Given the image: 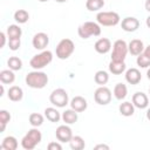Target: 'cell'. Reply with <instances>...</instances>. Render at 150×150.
<instances>
[{
	"label": "cell",
	"instance_id": "d590c367",
	"mask_svg": "<svg viewBox=\"0 0 150 150\" xmlns=\"http://www.w3.org/2000/svg\"><path fill=\"white\" fill-rule=\"evenodd\" d=\"M47 148L48 150H62V145L57 142H50Z\"/></svg>",
	"mask_w": 150,
	"mask_h": 150
},
{
	"label": "cell",
	"instance_id": "277c9868",
	"mask_svg": "<svg viewBox=\"0 0 150 150\" xmlns=\"http://www.w3.org/2000/svg\"><path fill=\"white\" fill-rule=\"evenodd\" d=\"M52 61H53V53L50 50H42L40 54H36L30 59L29 64L33 69L40 70L47 67Z\"/></svg>",
	"mask_w": 150,
	"mask_h": 150
},
{
	"label": "cell",
	"instance_id": "d6a6232c",
	"mask_svg": "<svg viewBox=\"0 0 150 150\" xmlns=\"http://www.w3.org/2000/svg\"><path fill=\"white\" fill-rule=\"evenodd\" d=\"M11 121V114L7 111V110H0V124H1V131L2 132L6 128V124Z\"/></svg>",
	"mask_w": 150,
	"mask_h": 150
},
{
	"label": "cell",
	"instance_id": "6da1fadb",
	"mask_svg": "<svg viewBox=\"0 0 150 150\" xmlns=\"http://www.w3.org/2000/svg\"><path fill=\"white\" fill-rule=\"evenodd\" d=\"M26 84L33 89H42L48 83V75L40 70H33L26 75Z\"/></svg>",
	"mask_w": 150,
	"mask_h": 150
},
{
	"label": "cell",
	"instance_id": "7a4b0ae2",
	"mask_svg": "<svg viewBox=\"0 0 150 150\" xmlns=\"http://www.w3.org/2000/svg\"><path fill=\"white\" fill-rule=\"evenodd\" d=\"M42 139V134L38 128H32L21 139V146L26 150H33Z\"/></svg>",
	"mask_w": 150,
	"mask_h": 150
},
{
	"label": "cell",
	"instance_id": "4316f807",
	"mask_svg": "<svg viewBox=\"0 0 150 150\" xmlns=\"http://www.w3.org/2000/svg\"><path fill=\"white\" fill-rule=\"evenodd\" d=\"M69 145L73 150H82V149H84L86 143L81 136H73L71 139L69 141Z\"/></svg>",
	"mask_w": 150,
	"mask_h": 150
},
{
	"label": "cell",
	"instance_id": "cb8c5ba5",
	"mask_svg": "<svg viewBox=\"0 0 150 150\" xmlns=\"http://www.w3.org/2000/svg\"><path fill=\"white\" fill-rule=\"evenodd\" d=\"M118 110H120V114L125 116V117H129V116H132L134 112H135V105L131 103V102H123L120 104L118 107Z\"/></svg>",
	"mask_w": 150,
	"mask_h": 150
},
{
	"label": "cell",
	"instance_id": "f35d334b",
	"mask_svg": "<svg viewBox=\"0 0 150 150\" xmlns=\"http://www.w3.org/2000/svg\"><path fill=\"white\" fill-rule=\"evenodd\" d=\"M143 54H144V55H146V56L150 59V45H149L148 47H145V48H144V50H143Z\"/></svg>",
	"mask_w": 150,
	"mask_h": 150
},
{
	"label": "cell",
	"instance_id": "f6af8a7d",
	"mask_svg": "<svg viewBox=\"0 0 150 150\" xmlns=\"http://www.w3.org/2000/svg\"><path fill=\"white\" fill-rule=\"evenodd\" d=\"M38 1H40V2H46V1H48V0H38Z\"/></svg>",
	"mask_w": 150,
	"mask_h": 150
},
{
	"label": "cell",
	"instance_id": "ee69618b",
	"mask_svg": "<svg viewBox=\"0 0 150 150\" xmlns=\"http://www.w3.org/2000/svg\"><path fill=\"white\" fill-rule=\"evenodd\" d=\"M55 1H56V2H66L67 0H55Z\"/></svg>",
	"mask_w": 150,
	"mask_h": 150
},
{
	"label": "cell",
	"instance_id": "d6986e66",
	"mask_svg": "<svg viewBox=\"0 0 150 150\" xmlns=\"http://www.w3.org/2000/svg\"><path fill=\"white\" fill-rule=\"evenodd\" d=\"M125 63L124 61H110L109 63V71L114 75H121L123 71H125Z\"/></svg>",
	"mask_w": 150,
	"mask_h": 150
},
{
	"label": "cell",
	"instance_id": "e575fe53",
	"mask_svg": "<svg viewBox=\"0 0 150 150\" xmlns=\"http://www.w3.org/2000/svg\"><path fill=\"white\" fill-rule=\"evenodd\" d=\"M8 46L11 50H18L21 46L20 39H8Z\"/></svg>",
	"mask_w": 150,
	"mask_h": 150
},
{
	"label": "cell",
	"instance_id": "7c38bea8",
	"mask_svg": "<svg viewBox=\"0 0 150 150\" xmlns=\"http://www.w3.org/2000/svg\"><path fill=\"white\" fill-rule=\"evenodd\" d=\"M121 27L124 32H128V33H131V32H135L138 29L139 27V21L138 19H136L135 16H127L122 20L121 22Z\"/></svg>",
	"mask_w": 150,
	"mask_h": 150
},
{
	"label": "cell",
	"instance_id": "603a6c76",
	"mask_svg": "<svg viewBox=\"0 0 150 150\" xmlns=\"http://www.w3.org/2000/svg\"><path fill=\"white\" fill-rule=\"evenodd\" d=\"M114 96L116 100H124L127 97V94H128V88L124 83H117L115 87H114Z\"/></svg>",
	"mask_w": 150,
	"mask_h": 150
},
{
	"label": "cell",
	"instance_id": "2e32d148",
	"mask_svg": "<svg viewBox=\"0 0 150 150\" xmlns=\"http://www.w3.org/2000/svg\"><path fill=\"white\" fill-rule=\"evenodd\" d=\"M142 80L141 71L137 68H130L125 71V81L130 84H138Z\"/></svg>",
	"mask_w": 150,
	"mask_h": 150
},
{
	"label": "cell",
	"instance_id": "7bdbcfd3",
	"mask_svg": "<svg viewBox=\"0 0 150 150\" xmlns=\"http://www.w3.org/2000/svg\"><path fill=\"white\" fill-rule=\"evenodd\" d=\"M146 76H148V79L150 80V68L148 69V71H146Z\"/></svg>",
	"mask_w": 150,
	"mask_h": 150
},
{
	"label": "cell",
	"instance_id": "60d3db41",
	"mask_svg": "<svg viewBox=\"0 0 150 150\" xmlns=\"http://www.w3.org/2000/svg\"><path fill=\"white\" fill-rule=\"evenodd\" d=\"M145 23H146V26L150 28V15L146 18V20H145Z\"/></svg>",
	"mask_w": 150,
	"mask_h": 150
},
{
	"label": "cell",
	"instance_id": "d4e9b609",
	"mask_svg": "<svg viewBox=\"0 0 150 150\" xmlns=\"http://www.w3.org/2000/svg\"><path fill=\"white\" fill-rule=\"evenodd\" d=\"M18 148V139L14 136H7L2 139L1 149L5 150H16Z\"/></svg>",
	"mask_w": 150,
	"mask_h": 150
},
{
	"label": "cell",
	"instance_id": "3957f363",
	"mask_svg": "<svg viewBox=\"0 0 150 150\" xmlns=\"http://www.w3.org/2000/svg\"><path fill=\"white\" fill-rule=\"evenodd\" d=\"M77 34L82 39H89L90 36H98L101 34V26L94 21H86L77 28Z\"/></svg>",
	"mask_w": 150,
	"mask_h": 150
},
{
	"label": "cell",
	"instance_id": "8992f818",
	"mask_svg": "<svg viewBox=\"0 0 150 150\" xmlns=\"http://www.w3.org/2000/svg\"><path fill=\"white\" fill-rule=\"evenodd\" d=\"M96 21L100 26L112 27L120 23L121 18L116 12H98L96 15Z\"/></svg>",
	"mask_w": 150,
	"mask_h": 150
},
{
	"label": "cell",
	"instance_id": "9a60e30c",
	"mask_svg": "<svg viewBox=\"0 0 150 150\" xmlns=\"http://www.w3.org/2000/svg\"><path fill=\"white\" fill-rule=\"evenodd\" d=\"M69 104H70V108L73 110H75V111H77V112L84 111L87 109V107H88L87 100L84 97H82V96H75V97H73Z\"/></svg>",
	"mask_w": 150,
	"mask_h": 150
},
{
	"label": "cell",
	"instance_id": "b9f144b4",
	"mask_svg": "<svg viewBox=\"0 0 150 150\" xmlns=\"http://www.w3.org/2000/svg\"><path fill=\"white\" fill-rule=\"evenodd\" d=\"M146 118H148V120L150 121V108H149V109L146 110Z\"/></svg>",
	"mask_w": 150,
	"mask_h": 150
},
{
	"label": "cell",
	"instance_id": "83f0119b",
	"mask_svg": "<svg viewBox=\"0 0 150 150\" xmlns=\"http://www.w3.org/2000/svg\"><path fill=\"white\" fill-rule=\"evenodd\" d=\"M103 6H104V0H87L86 1V8L89 12L100 11Z\"/></svg>",
	"mask_w": 150,
	"mask_h": 150
},
{
	"label": "cell",
	"instance_id": "5bb4252c",
	"mask_svg": "<svg viewBox=\"0 0 150 150\" xmlns=\"http://www.w3.org/2000/svg\"><path fill=\"white\" fill-rule=\"evenodd\" d=\"M94 48L98 54H107L111 49V41L107 38H101L95 42Z\"/></svg>",
	"mask_w": 150,
	"mask_h": 150
},
{
	"label": "cell",
	"instance_id": "484cf974",
	"mask_svg": "<svg viewBox=\"0 0 150 150\" xmlns=\"http://www.w3.org/2000/svg\"><path fill=\"white\" fill-rule=\"evenodd\" d=\"M6 34L8 39H20L22 30L18 25H9L6 29Z\"/></svg>",
	"mask_w": 150,
	"mask_h": 150
},
{
	"label": "cell",
	"instance_id": "5b68a950",
	"mask_svg": "<svg viewBox=\"0 0 150 150\" xmlns=\"http://www.w3.org/2000/svg\"><path fill=\"white\" fill-rule=\"evenodd\" d=\"M75 50V45L73 42V40L70 39H62L57 46H56V49H55V53H56V56L57 59L60 60H66L68 59Z\"/></svg>",
	"mask_w": 150,
	"mask_h": 150
},
{
	"label": "cell",
	"instance_id": "836d02e7",
	"mask_svg": "<svg viewBox=\"0 0 150 150\" xmlns=\"http://www.w3.org/2000/svg\"><path fill=\"white\" fill-rule=\"evenodd\" d=\"M136 63H137V66L141 67V68H148V67H150V59H149L146 55H144V54L142 53V54H139V55L137 56Z\"/></svg>",
	"mask_w": 150,
	"mask_h": 150
},
{
	"label": "cell",
	"instance_id": "ffe728a7",
	"mask_svg": "<svg viewBox=\"0 0 150 150\" xmlns=\"http://www.w3.org/2000/svg\"><path fill=\"white\" fill-rule=\"evenodd\" d=\"M61 118H62V121L66 123V124H73V123H75L76 121H77V111H75V110H73L71 108L70 109H67V110H64L63 112H62V115H61Z\"/></svg>",
	"mask_w": 150,
	"mask_h": 150
},
{
	"label": "cell",
	"instance_id": "52a82bcc",
	"mask_svg": "<svg viewBox=\"0 0 150 150\" xmlns=\"http://www.w3.org/2000/svg\"><path fill=\"white\" fill-rule=\"evenodd\" d=\"M128 53H129L128 43L124 40H121V39L116 40L112 45L111 61H124Z\"/></svg>",
	"mask_w": 150,
	"mask_h": 150
},
{
	"label": "cell",
	"instance_id": "1f68e13d",
	"mask_svg": "<svg viewBox=\"0 0 150 150\" xmlns=\"http://www.w3.org/2000/svg\"><path fill=\"white\" fill-rule=\"evenodd\" d=\"M29 19V13L25 9H18L14 13V20L18 23H26Z\"/></svg>",
	"mask_w": 150,
	"mask_h": 150
},
{
	"label": "cell",
	"instance_id": "ab89813d",
	"mask_svg": "<svg viewBox=\"0 0 150 150\" xmlns=\"http://www.w3.org/2000/svg\"><path fill=\"white\" fill-rule=\"evenodd\" d=\"M144 7H145V9H146V11L150 13V0H146V1H145Z\"/></svg>",
	"mask_w": 150,
	"mask_h": 150
},
{
	"label": "cell",
	"instance_id": "f1b7e54d",
	"mask_svg": "<svg viewBox=\"0 0 150 150\" xmlns=\"http://www.w3.org/2000/svg\"><path fill=\"white\" fill-rule=\"evenodd\" d=\"M7 66L9 69H12L13 71H16V70H20L22 68V61L20 57L18 56H11L8 60H7Z\"/></svg>",
	"mask_w": 150,
	"mask_h": 150
},
{
	"label": "cell",
	"instance_id": "7402d4cb",
	"mask_svg": "<svg viewBox=\"0 0 150 150\" xmlns=\"http://www.w3.org/2000/svg\"><path fill=\"white\" fill-rule=\"evenodd\" d=\"M45 117L49 121V122H59L61 120V115L59 112V110L56 108H53V107H49V108H46L45 109Z\"/></svg>",
	"mask_w": 150,
	"mask_h": 150
},
{
	"label": "cell",
	"instance_id": "74e56055",
	"mask_svg": "<svg viewBox=\"0 0 150 150\" xmlns=\"http://www.w3.org/2000/svg\"><path fill=\"white\" fill-rule=\"evenodd\" d=\"M94 149L95 150H97V149H105V150H108L109 149V145H107V144H97V145L94 146Z\"/></svg>",
	"mask_w": 150,
	"mask_h": 150
},
{
	"label": "cell",
	"instance_id": "8fae6325",
	"mask_svg": "<svg viewBox=\"0 0 150 150\" xmlns=\"http://www.w3.org/2000/svg\"><path fill=\"white\" fill-rule=\"evenodd\" d=\"M55 136H56L59 142H61V143H69V141L73 137V131H71V129L68 125L63 124V125H60V127L56 128Z\"/></svg>",
	"mask_w": 150,
	"mask_h": 150
},
{
	"label": "cell",
	"instance_id": "9c48e42d",
	"mask_svg": "<svg viewBox=\"0 0 150 150\" xmlns=\"http://www.w3.org/2000/svg\"><path fill=\"white\" fill-rule=\"evenodd\" d=\"M94 100L100 105H107L111 101V90L108 87L101 86L94 93Z\"/></svg>",
	"mask_w": 150,
	"mask_h": 150
},
{
	"label": "cell",
	"instance_id": "30bf717a",
	"mask_svg": "<svg viewBox=\"0 0 150 150\" xmlns=\"http://www.w3.org/2000/svg\"><path fill=\"white\" fill-rule=\"evenodd\" d=\"M48 43H49V36L43 32H39L33 36L32 45L38 50H43L48 46Z\"/></svg>",
	"mask_w": 150,
	"mask_h": 150
},
{
	"label": "cell",
	"instance_id": "ac0fdd59",
	"mask_svg": "<svg viewBox=\"0 0 150 150\" xmlns=\"http://www.w3.org/2000/svg\"><path fill=\"white\" fill-rule=\"evenodd\" d=\"M7 96L11 101L13 102H19L22 100L23 97V90L22 88L18 87V86H12L9 89H8V93H7Z\"/></svg>",
	"mask_w": 150,
	"mask_h": 150
},
{
	"label": "cell",
	"instance_id": "8d00e7d4",
	"mask_svg": "<svg viewBox=\"0 0 150 150\" xmlns=\"http://www.w3.org/2000/svg\"><path fill=\"white\" fill-rule=\"evenodd\" d=\"M6 36H7L6 33H4V32L0 33V38H1V48L5 47V43H6Z\"/></svg>",
	"mask_w": 150,
	"mask_h": 150
},
{
	"label": "cell",
	"instance_id": "ba28073f",
	"mask_svg": "<svg viewBox=\"0 0 150 150\" xmlns=\"http://www.w3.org/2000/svg\"><path fill=\"white\" fill-rule=\"evenodd\" d=\"M49 101L53 105H55L57 108H63L69 103L68 93L63 88L54 89L49 95Z\"/></svg>",
	"mask_w": 150,
	"mask_h": 150
},
{
	"label": "cell",
	"instance_id": "4fadbf2b",
	"mask_svg": "<svg viewBox=\"0 0 150 150\" xmlns=\"http://www.w3.org/2000/svg\"><path fill=\"white\" fill-rule=\"evenodd\" d=\"M132 104L138 109H145L149 105V97L142 91H137L132 95Z\"/></svg>",
	"mask_w": 150,
	"mask_h": 150
},
{
	"label": "cell",
	"instance_id": "44dd1931",
	"mask_svg": "<svg viewBox=\"0 0 150 150\" xmlns=\"http://www.w3.org/2000/svg\"><path fill=\"white\" fill-rule=\"evenodd\" d=\"M0 81L4 84H11L15 81V74L12 69H4L0 71Z\"/></svg>",
	"mask_w": 150,
	"mask_h": 150
},
{
	"label": "cell",
	"instance_id": "bcb514c9",
	"mask_svg": "<svg viewBox=\"0 0 150 150\" xmlns=\"http://www.w3.org/2000/svg\"><path fill=\"white\" fill-rule=\"evenodd\" d=\"M149 93H150V90H149Z\"/></svg>",
	"mask_w": 150,
	"mask_h": 150
},
{
	"label": "cell",
	"instance_id": "f546056e",
	"mask_svg": "<svg viewBox=\"0 0 150 150\" xmlns=\"http://www.w3.org/2000/svg\"><path fill=\"white\" fill-rule=\"evenodd\" d=\"M43 120H45L43 116L41 114H39V112H32L29 115V117H28V121H29L30 125L34 127V128H38V127L42 125Z\"/></svg>",
	"mask_w": 150,
	"mask_h": 150
},
{
	"label": "cell",
	"instance_id": "e0dca14e",
	"mask_svg": "<svg viewBox=\"0 0 150 150\" xmlns=\"http://www.w3.org/2000/svg\"><path fill=\"white\" fill-rule=\"evenodd\" d=\"M128 49H129V53H130L131 55L138 56V55L142 54L143 50H144L143 41H142V40H138V39L131 40V41L128 43Z\"/></svg>",
	"mask_w": 150,
	"mask_h": 150
},
{
	"label": "cell",
	"instance_id": "4dcf8cb0",
	"mask_svg": "<svg viewBox=\"0 0 150 150\" xmlns=\"http://www.w3.org/2000/svg\"><path fill=\"white\" fill-rule=\"evenodd\" d=\"M94 80H95V82L97 84L104 86L109 81V75H108V73L105 70H98V71H96L95 76H94Z\"/></svg>",
	"mask_w": 150,
	"mask_h": 150
}]
</instances>
